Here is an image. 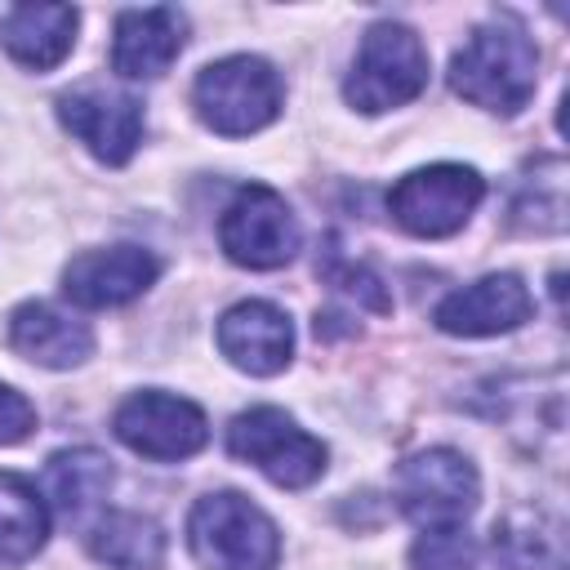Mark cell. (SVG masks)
I'll return each mask as SVG.
<instances>
[{"instance_id":"1","label":"cell","mask_w":570,"mask_h":570,"mask_svg":"<svg viewBox=\"0 0 570 570\" xmlns=\"http://www.w3.org/2000/svg\"><path fill=\"white\" fill-rule=\"evenodd\" d=\"M539 85V49L517 22L476 27L450 62V89L485 111L517 116Z\"/></svg>"},{"instance_id":"2","label":"cell","mask_w":570,"mask_h":570,"mask_svg":"<svg viewBox=\"0 0 570 570\" xmlns=\"http://www.w3.org/2000/svg\"><path fill=\"white\" fill-rule=\"evenodd\" d=\"M187 543L205 570H276L281 561V534L272 517L236 490L196 499L187 517Z\"/></svg>"},{"instance_id":"3","label":"cell","mask_w":570,"mask_h":570,"mask_svg":"<svg viewBox=\"0 0 570 570\" xmlns=\"http://www.w3.org/2000/svg\"><path fill=\"white\" fill-rule=\"evenodd\" d=\"M191 102H196V116L214 134L245 138V134H258L263 125H272L281 116L285 89H281V76H276V67L267 58L232 53V58L209 62L196 76Z\"/></svg>"},{"instance_id":"4","label":"cell","mask_w":570,"mask_h":570,"mask_svg":"<svg viewBox=\"0 0 570 570\" xmlns=\"http://www.w3.org/2000/svg\"><path fill=\"white\" fill-rule=\"evenodd\" d=\"M423 85H428V49H423L419 31L405 22H374L361 36L356 62L343 80V98L356 111L374 116V111L419 98Z\"/></svg>"},{"instance_id":"5","label":"cell","mask_w":570,"mask_h":570,"mask_svg":"<svg viewBox=\"0 0 570 570\" xmlns=\"http://www.w3.org/2000/svg\"><path fill=\"white\" fill-rule=\"evenodd\" d=\"M227 450L281 490H303L325 472V445L276 405H254L236 414L227 428Z\"/></svg>"},{"instance_id":"6","label":"cell","mask_w":570,"mask_h":570,"mask_svg":"<svg viewBox=\"0 0 570 570\" xmlns=\"http://www.w3.org/2000/svg\"><path fill=\"white\" fill-rule=\"evenodd\" d=\"M392 499L419 525H459L476 508L481 481H476V468L459 450L432 445L396 463Z\"/></svg>"},{"instance_id":"7","label":"cell","mask_w":570,"mask_h":570,"mask_svg":"<svg viewBox=\"0 0 570 570\" xmlns=\"http://www.w3.org/2000/svg\"><path fill=\"white\" fill-rule=\"evenodd\" d=\"M481 196H485V178L476 169H468V165H428V169L405 174L387 191V209L410 236L441 240V236H454L472 218Z\"/></svg>"},{"instance_id":"8","label":"cell","mask_w":570,"mask_h":570,"mask_svg":"<svg viewBox=\"0 0 570 570\" xmlns=\"http://www.w3.org/2000/svg\"><path fill=\"white\" fill-rule=\"evenodd\" d=\"M298 240H303V232H298V218L289 214L285 196L263 187V183L240 187L236 200L218 218L223 254L240 267H254V272L285 267L298 254Z\"/></svg>"},{"instance_id":"9","label":"cell","mask_w":570,"mask_h":570,"mask_svg":"<svg viewBox=\"0 0 570 570\" xmlns=\"http://www.w3.org/2000/svg\"><path fill=\"white\" fill-rule=\"evenodd\" d=\"M116 436L156 463H174V459H191L205 441H209V423L205 410L191 405L187 396H169V392H134L116 419H111Z\"/></svg>"},{"instance_id":"10","label":"cell","mask_w":570,"mask_h":570,"mask_svg":"<svg viewBox=\"0 0 570 570\" xmlns=\"http://www.w3.org/2000/svg\"><path fill=\"white\" fill-rule=\"evenodd\" d=\"M160 276V258L142 245H111L85 249L62 267V294L76 307H120L134 303Z\"/></svg>"},{"instance_id":"11","label":"cell","mask_w":570,"mask_h":570,"mask_svg":"<svg viewBox=\"0 0 570 570\" xmlns=\"http://www.w3.org/2000/svg\"><path fill=\"white\" fill-rule=\"evenodd\" d=\"M534 312L530 289L521 285V276L512 272H494L481 276L454 294H445L432 312L436 330L454 334V338H490V334H508L517 325H525Z\"/></svg>"},{"instance_id":"12","label":"cell","mask_w":570,"mask_h":570,"mask_svg":"<svg viewBox=\"0 0 570 570\" xmlns=\"http://www.w3.org/2000/svg\"><path fill=\"white\" fill-rule=\"evenodd\" d=\"M58 120L102 160L125 165L142 138V102L116 89H76L58 98Z\"/></svg>"},{"instance_id":"13","label":"cell","mask_w":570,"mask_h":570,"mask_svg":"<svg viewBox=\"0 0 570 570\" xmlns=\"http://www.w3.org/2000/svg\"><path fill=\"white\" fill-rule=\"evenodd\" d=\"M187 45V18L174 4L125 9L111 31V71L125 80H156Z\"/></svg>"},{"instance_id":"14","label":"cell","mask_w":570,"mask_h":570,"mask_svg":"<svg viewBox=\"0 0 570 570\" xmlns=\"http://www.w3.org/2000/svg\"><path fill=\"white\" fill-rule=\"evenodd\" d=\"M218 352L245 374H281L294 356V325L276 303H236L218 321Z\"/></svg>"},{"instance_id":"15","label":"cell","mask_w":570,"mask_h":570,"mask_svg":"<svg viewBox=\"0 0 570 570\" xmlns=\"http://www.w3.org/2000/svg\"><path fill=\"white\" fill-rule=\"evenodd\" d=\"M9 343L18 356H27L45 370H71L94 352L89 325L58 312L53 303H22L9 316Z\"/></svg>"},{"instance_id":"16","label":"cell","mask_w":570,"mask_h":570,"mask_svg":"<svg viewBox=\"0 0 570 570\" xmlns=\"http://www.w3.org/2000/svg\"><path fill=\"white\" fill-rule=\"evenodd\" d=\"M76 27H80V13L71 4H18L4 13L0 40L13 62L31 71H49L71 53Z\"/></svg>"},{"instance_id":"17","label":"cell","mask_w":570,"mask_h":570,"mask_svg":"<svg viewBox=\"0 0 570 570\" xmlns=\"http://www.w3.org/2000/svg\"><path fill=\"white\" fill-rule=\"evenodd\" d=\"M89 552L111 570H160L165 530L142 512H102L89 525Z\"/></svg>"},{"instance_id":"18","label":"cell","mask_w":570,"mask_h":570,"mask_svg":"<svg viewBox=\"0 0 570 570\" xmlns=\"http://www.w3.org/2000/svg\"><path fill=\"white\" fill-rule=\"evenodd\" d=\"M49 539V508L18 472H0V566L31 561Z\"/></svg>"},{"instance_id":"19","label":"cell","mask_w":570,"mask_h":570,"mask_svg":"<svg viewBox=\"0 0 570 570\" xmlns=\"http://www.w3.org/2000/svg\"><path fill=\"white\" fill-rule=\"evenodd\" d=\"M107 485H111V459L89 445L58 450L45 468V490L67 517H80L85 508H94L107 494Z\"/></svg>"},{"instance_id":"20","label":"cell","mask_w":570,"mask_h":570,"mask_svg":"<svg viewBox=\"0 0 570 570\" xmlns=\"http://www.w3.org/2000/svg\"><path fill=\"white\" fill-rule=\"evenodd\" d=\"M494 552L503 557L508 570H557V534H539L534 517H508L494 525Z\"/></svg>"},{"instance_id":"21","label":"cell","mask_w":570,"mask_h":570,"mask_svg":"<svg viewBox=\"0 0 570 570\" xmlns=\"http://www.w3.org/2000/svg\"><path fill=\"white\" fill-rule=\"evenodd\" d=\"M410 570H476V539L463 525H423L410 548Z\"/></svg>"},{"instance_id":"22","label":"cell","mask_w":570,"mask_h":570,"mask_svg":"<svg viewBox=\"0 0 570 570\" xmlns=\"http://www.w3.org/2000/svg\"><path fill=\"white\" fill-rule=\"evenodd\" d=\"M316 272H321V281L338 285V289L352 294L356 303H365V307H374V312H392V298H387L383 281H379L365 263H352L334 240H325V254L316 258Z\"/></svg>"},{"instance_id":"23","label":"cell","mask_w":570,"mask_h":570,"mask_svg":"<svg viewBox=\"0 0 570 570\" xmlns=\"http://www.w3.org/2000/svg\"><path fill=\"white\" fill-rule=\"evenodd\" d=\"M31 432H36V405L9 383H0V445H18Z\"/></svg>"}]
</instances>
